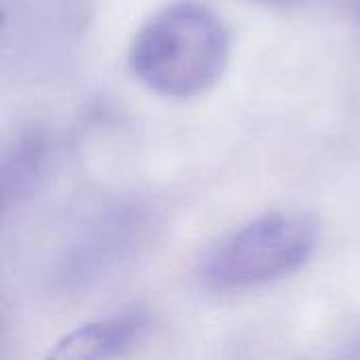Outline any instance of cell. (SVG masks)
Returning a JSON list of instances; mask_svg holds the SVG:
<instances>
[{
  "instance_id": "obj_3",
  "label": "cell",
  "mask_w": 360,
  "mask_h": 360,
  "mask_svg": "<svg viewBox=\"0 0 360 360\" xmlns=\"http://www.w3.org/2000/svg\"><path fill=\"white\" fill-rule=\"evenodd\" d=\"M141 329L139 314L97 319L61 335L42 360H112L133 346Z\"/></svg>"
},
{
  "instance_id": "obj_1",
  "label": "cell",
  "mask_w": 360,
  "mask_h": 360,
  "mask_svg": "<svg viewBox=\"0 0 360 360\" xmlns=\"http://www.w3.org/2000/svg\"><path fill=\"white\" fill-rule=\"evenodd\" d=\"M228 57L230 36L217 13L198 2H175L137 32L129 65L150 91L190 99L221 78Z\"/></svg>"
},
{
  "instance_id": "obj_2",
  "label": "cell",
  "mask_w": 360,
  "mask_h": 360,
  "mask_svg": "<svg viewBox=\"0 0 360 360\" xmlns=\"http://www.w3.org/2000/svg\"><path fill=\"white\" fill-rule=\"evenodd\" d=\"M319 247V224L304 211L262 213L221 238L202 259L200 278L213 291H249L304 268Z\"/></svg>"
},
{
  "instance_id": "obj_4",
  "label": "cell",
  "mask_w": 360,
  "mask_h": 360,
  "mask_svg": "<svg viewBox=\"0 0 360 360\" xmlns=\"http://www.w3.org/2000/svg\"><path fill=\"white\" fill-rule=\"evenodd\" d=\"M44 165V141L27 133L19 137L2 158V192L4 205L11 209L23 202L36 188Z\"/></svg>"
},
{
  "instance_id": "obj_5",
  "label": "cell",
  "mask_w": 360,
  "mask_h": 360,
  "mask_svg": "<svg viewBox=\"0 0 360 360\" xmlns=\"http://www.w3.org/2000/svg\"><path fill=\"white\" fill-rule=\"evenodd\" d=\"M329 360H360V331L350 335L346 342H342Z\"/></svg>"
}]
</instances>
